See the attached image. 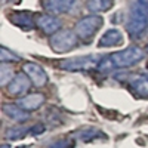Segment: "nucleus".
<instances>
[{"label":"nucleus","mask_w":148,"mask_h":148,"mask_svg":"<svg viewBox=\"0 0 148 148\" xmlns=\"http://www.w3.org/2000/svg\"><path fill=\"white\" fill-rule=\"evenodd\" d=\"M126 30L133 40L142 39L145 34H148V0H132L130 2Z\"/></svg>","instance_id":"nucleus-1"},{"label":"nucleus","mask_w":148,"mask_h":148,"mask_svg":"<svg viewBox=\"0 0 148 148\" xmlns=\"http://www.w3.org/2000/svg\"><path fill=\"white\" fill-rule=\"evenodd\" d=\"M145 52L138 46H129L127 49L114 52L108 56V61L113 68H127L136 65L139 61H142Z\"/></svg>","instance_id":"nucleus-2"},{"label":"nucleus","mask_w":148,"mask_h":148,"mask_svg":"<svg viewBox=\"0 0 148 148\" xmlns=\"http://www.w3.org/2000/svg\"><path fill=\"white\" fill-rule=\"evenodd\" d=\"M102 22L104 19L99 16V15H88L82 19L77 21L76 24V34L79 36V39L83 40V42H90L92 37L96 34V31L102 27Z\"/></svg>","instance_id":"nucleus-3"},{"label":"nucleus","mask_w":148,"mask_h":148,"mask_svg":"<svg viewBox=\"0 0 148 148\" xmlns=\"http://www.w3.org/2000/svg\"><path fill=\"white\" fill-rule=\"evenodd\" d=\"M49 43H51V47L53 49V52L65 53L77 46L79 36L76 34V31H71V30H59L55 34H52Z\"/></svg>","instance_id":"nucleus-4"},{"label":"nucleus","mask_w":148,"mask_h":148,"mask_svg":"<svg viewBox=\"0 0 148 148\" xmlns=\"http://www.w3.org/2000/svg\"><path fill=\"white\" fill-rule=\"evenodd\" d=\"M99 59H102L98 55H86V56H77V58H71V59H64L59 64V67L67 71H84V70H90L92 67H98V64L101 62Z\"/></svg>","instance_id":"nucleus-5"},{"label":"nucleus","mask_w":148,"mask_h":148,"mask_svg":"<svg viewBox=\"0 0 148 148\" xmlns=\"http://www.w3.org/2000/svg\"><path fill=\"white\" fill-rule=\"evenodd\" d=\"M36 25L37 28H40L45 34H55L61 28V21L49 14H40L36 16Z\"/></svg>","instance_id":"nucleus-6"},{"label":"nucleus","mask_w":148,"mask_h":148,"mask_svg":"<svg viewBox=\"0 0 148 148\" xmlns=\"http://www.w3.org/2000/svg\"><path fill=\"white\" fill-rule=\"evenodd\" d=\"M77 0H43V8L53 15L68 14L74 9Z\"/></svg>","instance_id":"nucleus-7"},{"label":"nucleus","mask_w":148,"mask_h":148,"mask_svg":"<svg viewBox=\"0 0 148 148\" xmlns=\"http://www.w3.org/2000/svg\"><path fill=\"white\" fill-rule=\"evenodd\" d=\"M22 71L30 77V80L33 82V84H36L37 88H42L47 83V76L45 70L36 62H25L22 67Z\"/></svg>","instance_id":"nucleus-8"},{"label":"nucleus","mask_w":148,"mask_h":148,"mask_svg":"<svg viewBox=\"0 0 148 148\" xmlns=\"http://www.w3.org/2000/svg\"><path fill=\"white\" fill-rule=\"evenodd\" d=\"M129 89L136 98L148 99V74H138L129 80Z\"/></svg>","instance_id":"nucleus-9"},{"label":"nucleus","mask_w":148,"mask_h":148,"mask_svg":"<svg viewBox=\"0 0 148 148\" xmlns=\"http://www.w3.org/2000/svg\"><path fill=\"white\" fill-rule=\"evenodd\" d=\"M31 80L27 74H16V76L12 79L9 83H8V92L14 96H18V95H22L24 92H27L31 86Z\"/></svg>","instance_id":"nucleus-10"},{"label":"nucleus","mask_w":148,"mask_h":148,"mask_svg":"<svg viewBox=\"0 0 148 148\" xmlns=\"http://www.w3.org/2000/svg\"><path fill=\"white\" fill-rule=\"evenodd\" d=\"M43 104H45V95L43 93H31V95L21 98L18 101V105L24 111H27V113H31L34 110H39Z\"/></svg>","instance_id":"nucleus-11"},{"label":"nucleus","mask_w":148,"mask_h":148,"mask_svg":"<svg viewBox=\"0 0 148 148\" xmlns=\"http://www.w3.org/2000/svg\"><path fill=\"white\" fill-rule=\"evenodd\" d=\"M123 43V36L119 30H108L104 33V36L98 42L99 47H114V46H120Z\"/></svg>","instance_id":"nucleus-12"},{"label":"nucleus","mask_w":148,"mask_h":148,"mask_svg":"<svg viewBox=\"0 0 148 148\" xmlns=\"http://www.w3.org/2000/svg\"><path fill=\"white\" fill-rule=\"evenodd\" d=\"M3 113L14 121L18 123H24L30 119V113L24 111L19 105H14V104H5L3 105Z\"/></svg>","instance_id":"nucleus-13"},{"label":"nucleus","mask_w":148,"mask_h":148,"mask_svg":"<svg viewBox=\"0 0 148 148\" xmlns=\"http://www.w3.org/2000/svg\"><path fill=\"white\" fill-rule=\"evenodd\" d=\"M14 24H16L18 27L24 28V30H31L36 22L33 19V15L30 14V12H14V15H10L9 18Z\"/></svg>","instance_id":"nucleus-14"},{"label":"nucleus","mask_w":148,"mask_h":148,"mask_svg":"<svg viewBox=\"0 0 148 148\" xmlns=\"http://www.w3.org/2000/svg\"><path fill=\"white\" fill-rule=\"evenodd\" d=\"M113 3H114V0H89L86 3V6H88V9L90 12L98 14V12H105V10L111 9Z\"/></svg>","instance_id":"nucleus-15"},{"label":"nucleus","mask_w":148,"mask_h":148,"mask_svg":"<svg viewBox=\"0 0 148 148\" xmlns=\"http://www.w3.org/2000/svg\"><path fill=\"white\" fill-rule=\"evenodd\" d=\"M79 138H80L83 142H89V141H93V139H96V138H104V135L101 133V130H98V129L88 127V129L79 132Z\"/></svg>","instance_id":"nucleus-16"},{"label":"nucleus","mask_w":148,"mask_h":148,"mask_svg":"<svg viewBox=\"0 0 148 148\" xmlns=\"http://www.w3.org/2000/svg\"><path fill=\"white\" fill-rule=\"evenodd\" d=\"M30 129L28 127H22V126H16V127H10L8 132H6V139H10V141H18V139H22L24 136L27 135Z\"/></svg>","instance_id":"nucleus-17"},{"label":"nucleus","mask_w":148,"mask_h":148,"mask_svg":"<svg viewBox=\"0 0 148 148\" xmlns=\"http://www.w3.org/2000/svg\"><path fill=\"white\" fill-rule=\"evenodd\" d=\"M12 79H14V70H12V67L8 64H2V67H0V83L5 86Z\"/></svg>","instance_id":"nucleus-18"},{"label":"nucleus","mask_w":148,"mask_h":148,"mask_svg":"<svg viewBox=\"0 0 148 148\" xmlns=\"http://www.w3.org/2000/svg\"><path fill=\"white\" fill-rule=\"evenodd\" d=\"M21 58L18 55H15L14 52H10L8 47H2L0 49V61H2V64H6V62H16L19 61Z\"/></svg>","instance_id":"nucleus-19"},{"label":"nucleus","mask_w":148,"mask_h":148,"mask_svg":"<svg viewBox=\"0 0 148 148\" xmlns=\"http://www.w3.org/2000/svg\"><path fill=\"white\" fill-rule=\"evenodd\" d=\"M73 141L71 139H61L58 142H53L51 145V148H73Z\"/></svg>","instance_id":"nucleus-20"},{"label":"nucleus","mask_w":148,"mask_h":148,"mask_svg":"<svg viewBox=\"0 0 148 148\" xmlns=\"http://www.w3.org/2000/svg\"><path fill=\"white\" fill-rule=\"evenodd\" d=\"M31 130H34V132H33V135H40V133H43V130H45V126L39 123V125H37V126H34Z\"/></svg>","instance_id":"nucleus-21"},{"label":"nucleus","mask_w":148,"mask_h":148,"mask_svg":"<svg viewBox=\"0 0 148 148\" xmlns=\"http://www.w3.org/2000/svg\"><path fill=\"white\" fill-rule=\"evenodd\" d=\"M0 148H12V147H10V145H8V144H3V145L0 147Z\"/></svg>","instance_id":"nucleus-22"},{"label":"nucleus","mask_w":148,"mask_h":148,"mask_svg":"<svg viewBox=\"0 0 148 148\" xmlns=\"http://www.w3.org/2000/svg\"><path fill=\"white\" fill-rule=\"evenodd\" d=\"M147 52H148V43H147Z\"/></svg>","instance_id":"nucleus-23"},{"label":"nucleus","mask_w":148,"mask_h":148,"mask_svg":"<svg viewBox=\"0 0 148 148\" xmlns=\"http://www.w3.org/2000/svg\"><path fill=\"white\" fill-rule=\"evenodd\" d=\"M147 70H148V65H147Z\"/></svg>","instance_id":"nucleus-24"}]
</instances>
